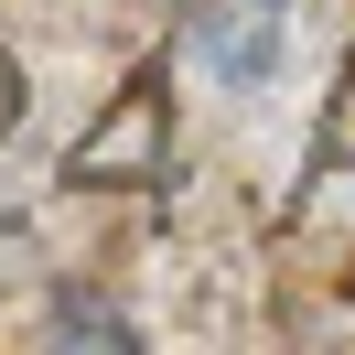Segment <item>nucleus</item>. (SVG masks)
I'll use <instances>...</instances> for the list:
<instances>
[{"label":"nucleus","instance_id":"7ed1b4c3","mask_svg":"<svg viewBox=\"0 0 355 355\" xmlns=\"http://www.w3.org/2000/svg\"><path fill=\"white\" fill-rule=\"evenodd\" d=\"M11 119H22V76H11V54H0V140H11Z\"/></svg>","mask_w":355,"mask_h":355},{"label":"nucleus","instance_id":"f257e3e1","mask_svg":"<svg viewBox=\"0 0 355 355\" xmlns=\"http://www.w3.org/2000/svg\"><path fill=\"white\" fill-rule=\"evenodd\" d=\"M183 44L205 54L216 87H259V76L280 65V0H194Z\"/></svg>","mask_w":355,"mask_h":355},{"label":"nucleus","instance_id":"f03ea898","mask_svg":"<svg viewBox=\"0 0 355 355\" xmlns=\"http://www.w3.org/2000/svg\"><path fill=\"white\" fill-rule=\"evenodd\" d=\"M140 130H151V87L119 108V130H108V140H76V162H65V173H76V183H108L119 162H130V183H162V162H151V140H140Z\"/></svg>","mask_w":355,"mask_h":355}]
</instances>
